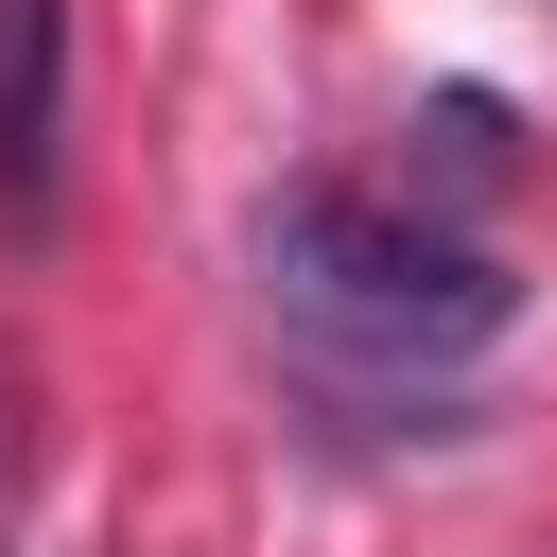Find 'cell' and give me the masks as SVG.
<instances>
[{"label": "cell", "instance_id": "cell-1", "mask_svg": "<svg viewBox=\"0 0 557 557\" xmlns=\"http://www.w3.org/2000/svg\"><path fill=\"white\" fill-rule=\"evenodd\" d=\"M244 261H261V296H278L313 348H366V366H453V348H487V331L522 313V278H505L470 226H435V209H400V191H348V174L278 191V209L244 226Z\"/></svg>", "mask_w": 557, "mask_h": 557}, {"label": "cell", "instance_id": "cell-2", "mask_svg": "<svg viewBox=\"0 0 557 557\" xmlns=\"http://www.w3.org/2000/svg\"><path fill=\"white\" fill-rule=\"evenodd\" d=\"M52 209H70V17L0 0V226L35 244Z\"/></svg>", "mask_w": 557, "mask_h": 557}, {"label": "cell", "instance_id": "cell-3", "mask_svg": "<svg viewBox=\"0 0 557 557\" xmlns=\"http://www.w3.org/2000/svg\"><path fill=\"white\" fill-rule=\"evenodd\" d=\"M418 139H435V174H470V191H487V174H505V122H487V104H470V87H453V104H435V122H418Z\"/></svg>", "mask_w": 557, "mask_h": 557}]
</instances>
